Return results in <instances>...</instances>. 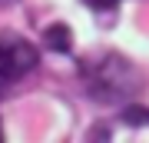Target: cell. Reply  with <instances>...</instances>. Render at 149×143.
<instances>
[{
    "instance_id": "6da1fadb",
    "label": "cell",
    "mask_w": 149,
    "mask_h": 143,
    "mask_svg": "<svg viewBox=\"0 0 149 143\" xmlns=\"http://www.w3.org/2000/svg\"><path fill=\"white\" fill-rule=\"evenodd\" d=\"M86 83H90V93L100 97V100H123V97L136 93L139 73L133 70L129 60L106 53V57L86 63Z\"/></svg>"
},
{
    "instance_id": "8992f818",
    "label": "cell",
    "mask_w": 149,
    "mask_h": 143,
    "mask_svg": "<svg viewBox=\"0 0 149 143\" xmlns=\"http://www.w3.org/2000/svg\"><path fill=\"white\" fill-rule=\"evenodd\" d=\"M0 143H3V133H0Z\"/></svg>"
},
{
    "instance_id": "7a4b0ae2",
    "label": "cell",
    "mask_w": 149,
    "mask_h": 143,
    "mask_svg": "<svg viewBox=\"0 0 149 143\" xmlns=\"http://www.w3.org/2000/svg\"><path fill=\"white\" fill-rule=\"evenodd\" d=\"M40 63V53L23 37H3L0 40V97L10 87H17L33 67Z\"/></svg>"
},
{
    "instance_id": "3957f363",
    "label": "cell",
    "mask_w": 149,
    "mask_h": 143,
    "mask_svg": "<svg viewBox=\"0 0 149 143\" xmlns=\"http://www.w3.org/2000/svg\"><path fill=\"white\" fill-rule=\"evenodd\" d=\"M47 43H50V47H56V50H70V33H66V27H63V23L50 27V33H47Z\"/></svg>"
},
{
    "instance_id": "277c9868",
    "label": "cell",
    "mask_w": 149,
    "mask_h": 143,
    "mask_svg": "<svg viewBox=\"0 0 149 143\" xmlns=\"http://www.w3.org/2000/svg\"><path fill=\"white\" fill-rule=\"evenodd\" d=\"M86 7H93V10H109V7H116L119 0H83Z\"/></svg>"
},
{
    "instance_id": "5b68a950",
    "label": "cell",
    "mask_w": 149,
    "mask_h": 143,
    "mask_svg": "<svg viewBox=\"0 0 149 143\" xmlns=\"http://www.w3.org/2000/svg\"><path fill=\"white\" fill-rule=\"evenodd\" d=\"M10 4H13V0H0V7H10Z\"/></svg>"
}]
</instances>
